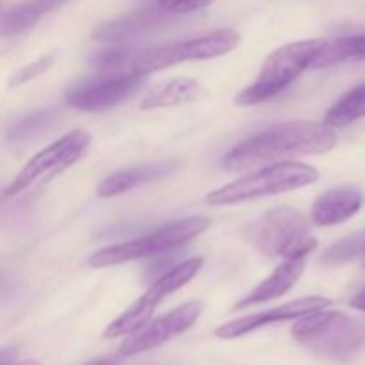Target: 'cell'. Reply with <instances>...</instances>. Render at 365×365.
Wrapping results in <instances>:
<instances>
[{"instance_id": "1", "label": "cell", "mask_w": 365, "mask_h": 365, "mask_svg": "<svg viewBox=\"0 0 365 365\" xmlns=\"http://www.w3.org/2000/svg\"><path fill=\"white\" fill-rule=\"evenodd\" d=\"M337 145V134L327 123L287 121L274 125L232 148L223 159L225 170L242 171L260 164L280 163L289 155L327 153Z\"/></svg>"}, {"instance_id": "2", "label": "cell", "mask_w": 365, "mask_h": 365, "mask_svg": "<svg viewBox=\"0 0 365 365\" xmlns=\"http://www.w3.org/2000/svg\"><path fill=\"white\" fill-rule=\"evenodd\" d=\"M292 337L314 355L334 362H348L364 346L362 324L344 312L317 310L299 317Z\"/></svg>"}, {"instance_id": "3", "label": "cell", "mask_w": 365, "mask_h": 365, "mask_svg": "<svg viewBox=\"0 0 365 365\" xmlns=\"http://www.w3.org/2000/svg\"><path fill=\"white\" fill-rule=\"evenodd\" d=\"M246 241L262 255L273 259H305L317 248L310 225L299 210L280 207L250 223L242 232Z\"/></svg>"}, {"instance_id": "4", "label": "cell", "mask_w": 365, "mask_h": 365, "mask_svg": "<svg viewBox=\"0 0 365 365\" xmlns=\"http://www.w3.org/2000/svg\"><path fill=\"white\" fill-rule=\"evenodd\" d=\"M319 178L316 168L294 160H280L259 171L245 175L223 187L207 195V203L210 205H235V203L250 202L262 196L280 195V192L294 191L314 184Z\"/></svg>"}, {"instance_id": "5", "label": "cell", "mask_w": 365, "mask_h": 365, "mask_svg": "<svg viewBox=\"0 0 365 365\" xmlns=\"http://www.w3.org/2000/svg\"><path fill=\"white\" fill-rule=\"evenodd\" d=\"M321 39L289 43L274 50L262 64L259 77L235 98L239 106H259L280 95L307 68H310Z\"/></svg>"}, {"instance_id": "6", "label": "cell", "mask_w": 365, "mask_h": 365, "mask_svg": "<svg viewBox=\"0 0 365 365\" xmlns=\"http://www.w3.org/2000/svg\"><path fill=\"white\" fill-rule=\"evenodd\" d=\"M209 227L210 221L207 217H185V220L175 221V223L164 225L159 230L143 235V237L98 250L89 257L88 264L91 267H109L146 259L152 255H160V253L171 252V250L185 245L191 239H196Z\"/></svg>"}, {"instance_id": "7", "label": "cell", "mask_w": 365, "mask_h": 365, "mask_svg": "<svg viewBox=\"0 0 365 365\" xmlns=\"http://www.w3.org/2000/svg\"><path fill=\"white\" fill-rule=\"evenodd\" d=\"M202 266V257H192V259L184 260V262L175 266L171 271L164 273L160 278H157V280L150 285L148 291H146L130 309L125 310L118 319H114L113 323L106 328L103 337L118 339L123 337V335H132L134 331H138L139 328L145 327V324L152 319L157 307H159L168 296L184 287L185 284H189V282L198 274Z\"/></svg>"}, {"instance_id": "8", "label": "cell", "mask_w": 365, "mask_h": 365, "mask_svg": "<svg viewBox=\"0 0 365 365\" xmlns=\"http://www.w3.org/2000/svg\"><path fill=\"white\" fill-rule=\"evenodd\" d=\"M89 143H91V134L82 128L71 130L43 148L41 152L36 153L20 173L13 178L9 185L6 187L4 195L6 196H16L24 192L34 184H43V182H50L53 177L66 171L68 168L73 166L84 152L88 150Z\"/></svg>"}, {"instance_id": "9", "label": "cell", "mask_w": 365, "mask_h": 365, "mask_svg": "<svg viewBox=\"0 0 365 365\" xmlns=\"http://www.w3.org/2000/svg\"><path fill=\"white\" fill-rule=\"evenodd\" d=\"M239 43V34L230 29L209 32V34L198 36V38L187 39V41L170 43V45L155 46L146 50L141 56L132 61V70L141 73H152V71L164 70L173 64L185 63V61H205L216 59L234 50Z\"/></svg>"}, {"instance_id": "10", "label": "cell", "mask_w": 365, "mask_h": 365, "mask_svg": "<svg viewBox=\"0 0 365 365\" xmlns=\"http://www.w3.org/2000/svg\"><path fill=\"white\" fill-rule=\"evenodd\" d=\"M203 312L202 302H187L178 309L148 321L143 328L130 335L127 341L121 344L120 353L123 356H134L139 353H146L150 349H155L159 346L166 344L177 335L184 334L185 330L192 327L198 321Z\"/></svg>"}, {"instance_id": "11", "label": "cell", "mask_w": 365, "mask_h": 365, "mask_svg": "<svg viewBox=\"0 0 365 365\" xmlns=\"http://www.w3.org/2000/svg\"><path fill=\"white\" fill-rule=\"evenodd\" d=\"M145 78L146 73L130 70L127 73L82 82L68 89L66 102L75 109L89 110V113L109 109L134 95L143 86Z\"/></svg>"}, {"instance_id": "12", "label": "cell", "mask_w": 365, "mask_h": 365, "mask_svg": "<svg viewBox=\"0 0 365 365\" xmlns=\"http://www.w3.org/2000/svg\"><path fill=\"white\" fill-rule=\"evenodd\" d=\"M330 305L331 299L324 298V296H307V298L294 299V302H289L285 305L274 307V309L264 310V312L259 314H250V316L239 317V319L230 321V323L221 324L216 330V335L220 339H237L246 334H252L259 328L267 327V324L299 319L307 314L328 309Z\"/></svg>"}, {"instance_id": "13", "label": "cell", "mask_w": 365, "mask_h": 365, "mask_svg": "<svg viewBox=\"0 0 365 365\" xmlns=\"http://www.w3.org/2000/svg\"><path fill=\"white\" fill-rule=\"evenodd\" d=\"M362 205L364 195L356 187L330 189L314 202L310 220L317 227H335L351 220Z\"/></svg>"}, {"instance_id": "14", "label": "cell", "mask_w": 365, "mask_h": 365, "mask_svg": "<svg viewBox=\"0 0 365 365\" xmlns=\"http://www.w3.org/2000/svg\"><path fill=\"white\" fill-rule=\"evenodd\" d=\"M303 271H305V259L285 260V262L280 264L266 280L260 282L248 296H245L241 302L235 303L234 310L248 309V307L271 302V299H277L280 298V296L287 294V292L294 287L296 282L299 280Z\"/></svg>"}, {"instance_id": "15", "label": "cell", "mask_w": 365, "mask_h": 365, "mask_svg": "<svg viewBox=\"0 0 365 365\" xmlns=\"http://www.w3.org/2000/svg\"><path fill=\"white\" fill-rule=\"evenodd\" d=\"M175 171L173 163H155V164H145V166L130 168V170H121L116 173L109 175L100 182L98 192L100 198H110V196H118L121 192H127L130 189L139 187V185L150 184V182H157L160 178L168 177Z\"/></svg>"}, {"instance_id": "16", "label": "cell", "mask_w": 365, "mask_h": 365, "mask_svg": "<svg viewBox=\"0 0 365 365\" xmlns=\"http://www.w3.org/2000/svg\"><path fill=\"white\" fill-rule=\"evenodd\" d=\"M202 95L203 89L198 84V81L189 77H177L153 86L146 93L145 100L141 103V109L148 110L160 109V107L182 106V103H192Z\"/></svg>"}, {"instance_id": "17", "label": "cell", "mask_w": 365, "mask_h": 365, "mask_svg": "<svg viewBox=\"0 0 365 365\" xmlns=\"http://www.w3.org/2000/svg\"><path fill=\"white\" fill-rule=\"evenodd\" d=\"M70 0H29L0 16V36H13L34 27L45 14L59 9Z\"/></svg>"}, {"instance_id": "18", "label": "cell", "mask_w": 365, "mask_h": 365, "mask_svg": "<svg viewBox=\"0 0 365 365\" xmlns=\"http://www.w3.org/2000/svg\"><path fill=\"white\" fill-rule=\"evenodd\" d=\"M351 61H365V34L323 41L321 39L310 68H328Z\"/></svg>"}, {"instance_id": "19", "label": "cell", "mask_w": 365, "mask_h": 365, "mask_svg": "<svg viewBox=\"0 0 365 365\" xmlns=\"http://www.w3.org/2000/svg\"><path fill=\"white\" fill-rule=\"evenodd\" d=\"M160 24H163V20L157 14L138 13L123 18L120 21L102 25L98 31H95V38L102 39V41H127V39L138 38V36L146 34V32H152Z\"/></svg>"}, {"instance_id": "20", "label": "cell", "mask_w": 365, "mask_h": 365, "mask_svg": "<svg viewBox=\"0 0 365 365\" xmlns=\"http://www.w3.org/2000/svg\"><path fill=\"white\" fill-rule=\"evenodd\" d=\"M365 118V84L355 86L342 95L324 114V123L331 128L346 127Z\"/></svg>"}, {"instance_id": "21", "label": "cell", "mask_w": 365, "mask_h": 365, "mask_svg": "<svg viewBox=\"0 0 365 365\" xmlns=\"http://www.w3.org/2000/svg\"><path fill=\"white\" fill-rule=\"evenodd\" d=\"M365 255V228L364 230L355 232L348 237L341 239L339 242L331 245L327 252L321 257V264L324 266H342V264L353 262Z\"/></svg>"}, {"instance_id": "22", "label": "cell", "mask_w": 365, "mask_h": 365, "mask_svg": "<svg viewBox=\"0 0 365 365\" xmlns=\"http://www.w3.org/2000/svg\"><path fill=\"white\" fill-rule=\"evenodd\" d=\"M53 121V114L48 110H43V113H34L31 116L25 118L24 121L16 125L11 132V138L16 139V141H24V139L32 138V135L41 134L43 130L50 127V123Z\"/></svg>"}, {"instance_id": "23", "label": "cell", "mask_w": 365, "mask_h": 365, "mask_svg": "<svg viewBox=\"0 0 365 365\" xmlns=\"http://www.w3.org/2000/svg\"><path fill=\"white\" fill-rule=\"evenodd\" d=\"M53 61H56L53 59V56H45V57H41V59L34 61V63L27 64V66L20 68V70H18L16 73L11 77L9 86L11 88H18V86H24V84H27V82L34 81V78H38L39 75L46 73V71L52 68Z\"/></svg>"}, {"instance_id": "24", "label": "cell", "mask_w": 365, "mask_h": 365, "mask_svg": "<svg viewBox=\"0 0 365 365\" xmlns=\"http://www.w3.org/2000/svg\"><path fill=\"white\" fill-rule=\"evenodd\" d=\"M216 0H159V6L168 14H189L212 6Z\"/></svg>"}, {"instance_id": "25", "label": "cell", "mask_w": 365, "mask_h": 365, "mask_svg": "<svg viewBox=\"0 0 365 365\" xmlns=\"http://www.w3.org/2000/svg\"><path fill=\"white\" fill-rule=\"evenodd\" d=\"M128 57H130V50L110 48L96 53L91 59V64L96 68H102V70H106V68H118L127 63Z\"/></svg>"}, {"instance_id": "26", "label": "cell", "mask_w": 365, "mask_h": 365, "mask_svg": "<svg viewBox=\"0 0 365 365\" xmlns=\"http://www.w3.org/2000/svg\"><path fill=\"white\" fill-rule=\"evenodd\" d=\"M16 348L2 349V351H0V365H14V362H16Z\"/></svg>"}, {"instance_id": "27", "label": "cell", "mask_w": 365, "mask_h": 365, "mask_svg": "<svg viewBox=\"0 0 365 365\" xmlns=\"http://www.w3.org/2000/svg\"><path fill=\"white\" fill-rule=\"evenodd\" d=\"M351 307H353V309L360 310V312L365 314V291L359 292V294H356V296H353Z\"/></svg>"}, {"instance_id": "28", "label": "cell", "mask_w": 365, "mask_h": 365, "mask_svg": "<svg viewBox=\"0 0 365 365\" xmlns=\"http://www.w3.org/2000/svg\"><path fill=\"white\" fill-rule=\"evenodd\" d=\"M88 365H120V360H118L116 356H109V359L95 360V362L88 364Z\"/></svg>"}, {"instance_id": "29", "label": "cell", "mask_w": 365, "mask_h": 365, "mask_svg": "<svg viewBox=\"0 0 365 365\" xmlns=\"http://www.w3.org/2000/svg\"><path fill=\"white\" fill-rule=\"evenodd\" d=\"M14 365H39L36 360H25V362H14Z\"/></svg>"}]
</instances>
